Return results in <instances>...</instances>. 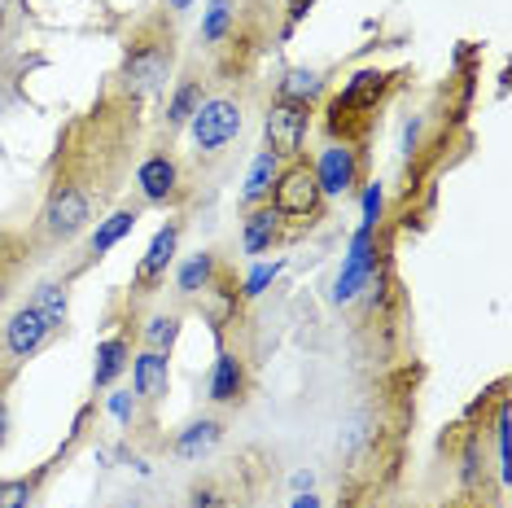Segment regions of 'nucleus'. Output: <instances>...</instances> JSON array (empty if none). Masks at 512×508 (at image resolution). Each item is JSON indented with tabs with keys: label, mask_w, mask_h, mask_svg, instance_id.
<instances>
[{
	"label": "nucleus",
	"mask_w": 512,
	"mask_h": 508,
	"mask_svg": "<svg viewBox=\"0 0 512 508\" xmlns=\"http://www.w3.org/2000/svg\"><path fill=\"white\" fill-rule=\"evenodd\" d=\"M311 114H316V106H302V101H285V97H276L272 106H267L263 141L281 163L302 158V145H307V132H311Z\"/></svg>",
	"instance_id": "7"
},
{
	"label": "nucleus",
	"mask_w": 512,
	"mask_h": 508,
	"mask_svg": "<svg viewBox=\"0 0 512 508\" xmlns=\"http://www.w3.org/2000/svg\"><path fill=\"white\" fill-rule=\"evenodd\" d=\"M324 189L316 180V167L307 163V158H289L281 163L272 180V193H267V206H272L276 215H281L285 228H294V233H307V228H316L324 219Z\"/></svg>",
	"instance_id": "4"
},
{
	"label": "nucleus",
	"mask_w": 512,
	"mask_h": 508,
	"mask_svg": "<svg viewBox=\"0 0 512 508\" xmlns=\"http://www.w3.org/2000/svg\"><path fill=\"white\" fill-rule=\"evenodd\" d=\"M219 254L215 250H197V254H189V259L176 268V294L180 298H202L206 290H211V281L219 276Z\"/></svg>",
	"instance_id": "18"
},
{
	"label": "nucleus",
	"mask_w": 512,
	"mask_h": 508,
	"mask_svg": "<svg viewBox=\"0 0 512 508\" xmlns=\"http://www.w3.org/2000/svg\"><path fill=\"white\" fill-rule=\"evenodd\" d=\"M189 508H241L228 473H206L189 487Z\"/></svg>",
	"instance_id": "20"
},
{
	"label": "nucleus",
	"mask_w": 512,
	"mask_h": 508,
	"mask_svg": "<svg viewBox=\"0 0 512 508\" xmlns=\"http://www.w3.org/2000/svg\"><path fill=\"white\" fill-rule=\"evenodd\" d=\"M359 508H381V504H377V500H372V504H359Z\"/></svg>",
	"instance_id": "33"
},
{
	"label": "nucleus",
	"mask_w": 512,
	"mask_h": 508,
	"mask_svg": "<svg viewBox=\"0 0 512 508\" xmlns=\"http://www.w3.org/2000/svg\"><path fill=\"white\" fill-rule=\"evenodd\" d=\"M477 508H486V504H477Z\"/></svg>",
	"instance_id": "34"
},
{
	"label": "nucleus",
	"mask_w": 512,
	"mask_h": 508,
	"mask_svg": "<svg viewBox=\"0 0 512 508\" xmlns=\"http://www.w3.org/2000/svg\"><path fill=\"white\" fill-rule=\"evenodd\" d=\"M132 333H114V338H101L97 342V364H92V386L97 390H110L127 368H132Z\"/></svg>",
	"instance_id": "16"
},
{
	"label": "nucleus",
	"mask_w": 512,
	"mask_h": 508,
	"mask_svg": "<svg viewBox=\"0 0 512 508\" xmlns=\"http://www.w3.org/2000/svg\"><path fill=\"white\" fill-rule=\"evenodd\" d=\"M53 338H57V329L31 303L14 307L5 316V325H0V377H14L18 368L27 364V360H36V355Z\"/></svg>",
	"instance_id": "6"
},
{
	"label": "nucleus",
	"mask_w": 512,
	"mask_h": 508,
	"mask_svg": "<svg viewBox=\"0 0 512 508\" xmlns=\"http://www.w3.org/2000/svg\"><path fill=\"white\" fill-rule=\"evenodd\" d=\"M132 395L141 403H158L171 395V355L145 351V346L132 355Z\"/></svg>",
	"instance_id": "13"
},
{
	"label": "nucleus",
	"mask_w": 512,
	"mask_h": 508,
	"mask_svg": "<svg viewBox=\"0 0 512 508\" xmlns=\"http://www.w3.org/2000/svg\"><path fill=\"white\" fill-rule=\"evenodd\" d=\"M276 268H281V263H272V268H259V272H254L250 281H246V294H259L263 285H267V281H272V276H276Z\"/></svg>",
	"instance_id": "28"
},
{
	"label": "nucleus",
	"mask_w": 512,
	"mask_h": 508,
	"mask_svg": "<svg viewBox=\"0 0 512 508\" xmlns=\"http://www.w3.org/2000/svg\"><path fill=\"white\" fill-rule=\"evenodd\" d=\"M197 5V0H162V9H167V14L171 18H184V14H189V9Z\"/></svg>",
	"instance_id": "30"
},
{
	"label": "nucleus",
	"mask_w": 512,
	"mask_h": 508,
	"mask_svg": "<svg viewBox=\"0 0 512 508\" xmlns=\"http://www.w3.org/2000/svg\"><path fill=\"white\" fill-rule=\"evenodd\" d=\"M44 478H49V469H36L31 478H0V508H36Z\"/></svg>",
	"instance_id": "23"
},
{
	"label": "nucleus",
	"mask_w": 512,
	"mask_h": 508,
	"mask_svg": "<svg viewBox=\"0 0 512 508\" xmlns=\"http://www.w3.org/2000/svg\"><path fill=\"white\" fill-rule=\"evenodd\" d=\"M9 386V377H0V390ZM5 438H9V403L5 395H0V447H5Z\"/></svg>",
	"instance_id": "29"
},
{
	"label": "nucleus",
	"mask_w": 512,
	"mask_h": 508,
	"mask_svg": "<svg viewBox=\"0 0 512 508\" xmlns=\"http://www.w3.org/2000/svg\"><path fill=\"white\" fill-rule=\"evenodd\" d=\"M241 123H246V101H241L237 92H206V101L189 119V136H193L197 158H202V163L224 158L228 145L241 136Z\"/></svg>",
	"instance_id": "5"
},
{
	"label": "nucleus",
	"mask_w": 512,
	"mask_h": 508,
	"mask_svg": "<svg viewBox=\"0 0 512 508\" xmlns=\"http://www.w3.org/2000/svg\"><path fill=\"white\" fill-rule=\"evenodd\" d=\"M316 167V180H320V189H324V198H346V193L359 184V171H364V158H359V149L355 145H337L329 141V149L320 154V163H311Z\"/></svg>",
	"instance_id": "10"
},
{
	"label": "nucleus",
	"mask_w": 512,
	"mask_h": 508,
	"mask_svg": "<svg viewBox=\"0 0 512 508\" xmlns=\"http://www.w3.org/2000/svg\"><path fill=\"white\" fill-rule=\"evenodd\" d=\"M324 92V75L320 71H289L281 79V88H276V97L285 101H302V106H316Z\"/></svg>",
	"instance_id": "24"
},
{
	"label": "nucleus",
	"mask_w": 512,
	"mask_h": 508,
	"mask_svg": "<svg viewBox=\"0 0 512 508\" xmlns=\"http://www.w3.org/2000/svg\"><path fill=\"white\" fill-rule=\"evenodd\" d=\"M281 237H285V224L267 202L250 206L246 219H241V250L246 254H267L272 246H281Z\"/></svg>",
	"instance_id": "17"
},
{
	"label": "nucleus",
	"mask_w": 512,
	"mask_h": 508,
	"mask_svg": "<svg viewBox=\"0 0 512 508\" xmlns=\"http://www.w3.org/2000/svg\"><path fill=\"white\" fill-rule=\"evenodd\" d=\"M246 390H250L246 360L237 351H219L211 364V377H206V399L219 403V408H232V403L246 399Z\"/></svg>",
	"instance_id": "12"
},
{
	"label": "nucleus",
	"mask_w": 512,
	"mask_h": 508,
	"mask_svg": "<svg viewBox=\"0 0 512 508\" xmlns=\"http://www.w3.org/2000/svg\"><path fill=\"white\" fill-rule=\"evenodd\" d=\"M136 219H141V202L114 206V211L101 215L97 228H92V237H88V263H92V259H106V254L136 228Z\"/></svg>",
	"instance_id": "15"
},
{
	"label": "nucleus",
	"mask_w": 512,
	"mask_h": 508,
	"mask_svg": "<svg viewBox=\"0 0 512 508\" xmlns=\"http://www.w3.org/2000/svg\"><path fill=\"white\" fill-rule=\"evenodd\" d=\"M294 508H320V504H316V500H311V495H307V500H298Z\"/></svg>",
	"instance_id": "32"
},
{
	"label": "nucleus",
	"mask_w": 512,
	"mask_h": 508,
	"mask_svg": "<svg viewBox=\"0 0 512 508\" xmlns=\"http://www.w3.org/2000/svg\"><path fill=\"white\" fill-rule=\"evenodd\" d=\"M136 198H141V206H171L184 198V167L171 154V145L141 158V167H136Z\"/></svg>",
	"instance_id": "8"
},
{
	"label": "nucleus",
	"mask_w": 512,
	"mask_h": 508,
	"mask_svg": "<svg viewBox=\"0 0 512 508\" xmlns=\"http://www.w3.org/2000/svg\"><path fill=\"white\" fill-rule=\"evenodd\" d=\"M377 215H381V184H368V198H364V224L377 228Z\"/></svg>",
	"instance_id": "27"
},
{
	"label": "nucleus",
	"mask_w": 512,
	"mask_h": 508,
	"mask_svg": "<svg viewBox=\"0 0 512 508\" xmlns=\"http://www.w3.org/2000/svg\"><path fill=\"white\" fill-rule=\"evenodd\" d=\"M228 425L219 417H202V421H189L184 430L171 438V456L184 460V465H202V460H211L219 452V443H224Z\"/></svg>",
	"instance_id": "11"
},
{
	"label": "nucleus",
	"mask_w": 512,
	"mask_h": 508,
	"mask_svg": "<svg viewBox=\"0 0 512 508\" xmlns=\"http://www.w3.org/2000/svg\"><path fill=\"white\" fill-rule=\"evenodd\" d=\"M180 233H184L180 219H167V224L154 233V241L145 246L141 263H136V272H132V298H145V294H154L158 285H167V272H171L176 250H180Z\"/></svg>",
	"instance_id": "9"
},
{
	"label": "nucleus",
	"mask_w": 512,
	"mask_h": 508,
	"mask_svg": "<svg viewBox=\"0 0 512 508\" xmlns=\"http://www.w3.org/2000/svg\"><path fill=\"white\" fill-rule=\"evenodd\" d=\"M180 18H171L167 9L141 18L132 31L123 36V62L114 71V92L136 106H145L149 97L167 92V84L176 79V62H180Z\"/></svg>",
	"instance_id": "2"
},
{
	"label": "nucleus",
	"mask_w": 512,
	"mask_h": 508,
	"mask_svg": "<svg viewBox=\"0 0 512 508\" xmlns=\"http://www.w3.org/2000/svg\"><path fill=\"white\" fill-rule=\"evenodd\" d=\"M311 9V0H289V22H302Z\"/></svg>",
	"instance_id": "31"
},
{
	"label": "nucleus",
	"mask_w": 512,
	"mask_h": 508,
	"mask_svg": "<svg viewBox=\"0 0 512 508\" xmlns=\"http://www.w3.org/2000/svg\"><path fill=\"white\" fill-rule=\"evenodd\" d=\"M136 149H141V106L106 88L57 141L53 176L36 219V241L44 250L71 246L110 211L123 193Z\"/></svg>",
	"instance_id": "1"
},
{
	"label": "nucleus",
	"mask_w": 512,
	"mask_h": 508,
	"mask_svg": "<svg viewBox=\"0 0 512 508\" xmlns=\"http://www.w3.org/2000/svg\"><path fill=\"white\" fill-rule=\"evenodd\" d=\"M31 307L40 311L49 325L62 333L66 329V316H71V285L66 281H44V285H36V294H31Z\"/></svg>",
	"instance_id": "19"
},
{
	"label": "nucleus",
	"mask_w": 512,
	"mask_h": 508,
	"mask_svg": "<svg viewBox=\"0 0 512 508\" xmlns=\"http://www.w3.org/2000/svg\"><path fill=\"white\" fill-rule=\"evenodd\" d=\"M276 171H281V158H276L272 149H263V154L250 163L246 189H241V206H246V211H250V206H263V202H267V193H272Z\"/></svg>",
	"instance_id": "21"
},
{
	"label": "nucleus",
	"mask_w": 512,
	"mask_h": 508,
	"mask_svg": "<svg viewBox=\"0 0 512 508\" xmlns=\"http://www.w3.org/2000/svg\"><path fill=\"white\" fill-rule=\"evenodd\" d=\"M232 22H237V0H211V9H206V18H202V40L211 44V49H219L224 36L232 31Z\"/></svg>",
	"instance_id": "25"
},
{
	"label": "nucleus",
	"mask_w": 512,
	"mask_h": 508,
	"mask_svg": "<svg viewBox=\"0 0 512 508\" xmlns=\"http://www.w3.org/2000/svg\"><path fill=\"white\" fill-rule=\"evenodd\" d=\"M394 79L390 71H377V66H368V71H355L351 79L342 84V92H333L329 106H324V132H329V141L337 145H364L372 136V127L381 123V110H386L390 92H394Z\"/></svg>",
	"instance_id": "3"
},
{
	"label": "nucleus",
	"mask_w": 512,
	"mask_h": 508,
	"mask_svg": "<svg viewBox=\"0 0 512 508\" xmlns=\"http://www.w3.org/2000/svg\"><path fill=\"white\" fill-rule=\"evenodd\" d=\"M136 403H141V399H136V395H132V390H119V395H114V399H110V412H114V417H119V421H132Z\"/></svg>",
	"instance_id": "26"
},
{
	"label": "nucleus",
	"mask_w": 512,
	"mask_h": 508,
	"mask_svg": "<svg viewBox=\"0 0 512 508\" xmlns=\"http://www.w3.org/2000/svg\"><path fill=\"white\" fill-rule=\"evenodd\" d=\"M202 101H206V79L197 71H184L167 97V110H162V132H167V141L180 132V127H189V119L197 114Z\"/></svg>",
	"instance_id": "14"
},
{
	"label": "nucleus",
	"mask_w": 512,
	"mask_h": 508,
	"mask_svg": "<svg viewBox=\"0 0 512 508\" xmlns=\"http://www.w3.org/2000/svg\"><path fill=\"white\" fill-rule=\"evenodd\" d=\"M180 311H154V316L145 320V329H141V342H145V351H162V355H171V346H176L180 338Z\"/></svg>",
	"instance_id": "22"
}]
</instances>
